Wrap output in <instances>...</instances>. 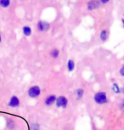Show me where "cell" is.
<instances>
[{
    "label": "cell",
    "mask_w": 124,
    "mask_h": 130,
    "mask_svg": "<svg viewBox=\"0 0 124 130\" xmlns=\"http://www.w3.org/2000/svg\"><path fill=\"white\" fill-rule=\"evenodd\" d=\"M94 100L97 105H104L109 102V99L107 97V94L103 91H99L95 93L94 96Z\"/></svg>",
    "instance_id": "obj_1"
},
{
    "label": "cell",
    "mask_w": 124,
    "mask_h": 130,
    "mask_svg": "<svg viewBox=\"0 0 124 130\" xmlns=\"http://www.w3.org/2000/svg\"><path fill=\"white\" fill-rule=\"evenodd\" d=\"M41 93H42V89H41V88L38 85L31 86L27 90L28 96L31 98V99H37V98L40 96Z\"/></svg>",
    "instance_id": "obj_2"
},
{
    "label": "cell",
    "mask_w": 124,
    "mask_h": 130,
    "mask_svg": "<svg viewBox=\"0 0 124 130\" xmlns=\"http://www.w3.org/2000/svg\"><path fill=\"white\" fill-rule=\"evenodd\" d=\"M69 100L64 95H60L57 97L56 101H55V105L57 108H61V109H65L68 106Z\"/></svg>",
    "instance_id": "obj_3"
},
{
    "label": "cell",
    "mask_w": 124,
    "mask_h": 130,
    "mask_svg": "<svg viewBox=\"0 0 124 130\" xmlns=\"http://www.w3.org/2000/svg\"><path fill=\"white\" fill-rule=\"evenodd\" d=\"M36 26H37V30L38 31H40V32H45V31H48L50 29V23H48L46 21L40 20V21H38Z\"/></svg>",
    "instance_id": "obj_4"
},
{
    "label": "cell",
    "mask_w": 124,
    "mask_h": 130,
    "mask_svg": "<svg viewBox=\"0 0 124 130\" xmlns=\"http://www.w3.org/2000/svg\"><path fill=\"white\" fill-rule=\"evenodd\" d=\"M21 105V100L19 99V97L17 95H12L9 98V102H8V106L12 109H15L18 108Z\"/></svg>",
    "instance_id": "obj_5"
},
{
    "label": "cell",
    "mask_w": 124,
    "mask_h": 130,
    "mask_svg": "<svg viewBox=\"0 0 124 130\" xmlns=\"http://www.w3.org/2000/svg\"><path fill=\"white\" fill-rule=\"evenodd\" d=\"M86 7L87 10H96V9H99V8L102 7V4L100 3V1H98V0H92V1H88L86 3Z\"/></svg>",
    "instance_id": "obj_6"
},
{
    "label": "cell",
    "mask_w": 124,
    "mask_h": 130,
    "mask_svg": "<svg viewBox=\"0 0 124 130\" xmlns=\"http://www.w3.org/2000/svg\"><path fill=\"white\" fill-rule=\"evenodd\" d=\"M57 96L55 94H49L48 96L46 97V99L44 100V104L46 106H51L52 105L55 104V101H56Z\"/></svg>",
    "instance_id": "obj_7"
},
{
    "label": "cell",
    "mask_w": 124,
    "mask_h": 130,
    "mask_svg": "<svg viewBox=\"0 0 124 130\" xmlns=\"http://www.w3.org/2000/svg\"><path fill=\"white\" fill-rule=\"evenodd\" d=\"M75 67H76V64H75V61L72 60V59H70L67 61L66 64V68H67V72H72L75 70Z\"/></svg>",
    "instance_id": "obj_8"
},
{
    "label": "cell",
    "mask_w": 124,
    "mask_h": 130,
    "mask_svg": "<svg viewBox=\"0 0 124 130\" xmlns=\"http://www.w3.org/2000/svg\"><path fill=\"white\" fill-rule=\"evenodd\" d=\"M60 50L59 48H52L50 51H49V55H50V57L51 58H53L54 60H56V59L59 58V56H60Z\"/></svg>",
    "instance_id": "obj_9"
},
{
    "label": "cell",
    "mask_w": 124,
    "mask_h": 130,
    "mask_svg": "<svg viewBox=\"0 0 124 130\" xmlns=\"http://www.w3.org/2000/svg\"><path fill=\"white\" fill-rule=\"evenodd\" d=\"M22 33L23 35L26 37V38H28V37H30L31 35V33H32V30H31V26H24L22 27Z\"/></svg>",
    "instance_id": "obj_10"
},
{
    "label": "cell",
    "mask_w": 124,
    "mask_h": 130,
    "mask_svg": "<svg viewBox=\"0 0 124 130\" xmlns=\"http://www.w3.org/2000/svg\"><path fill=\"white\" fill-rule=\"evenodd\" d=\"M109 36H110V32H109V31L106 30V29H104V30H102L101 32H100V40L102 42H106L108 40Z\"/></svg>",
    "instance_id": "obj_11"
},
{
    "label": "cell",
    "mask_w": 124,
    "mask_h": 130,
    "mask_svg": "<svg viewBox=\"0 0 124 130\" xmlns=\"http://www.w3.org/2000/svg\"><path fill=\"white\" fill-rule=\"evenodd\" d=\"M83 95H84V89H77L76 91H75V97L77 100H81L82 98H83Z\"/></svg>",
    "instance_id": "obj_12"
},
{
    "label": "cell",
    "mask_w": 124,
    "mask_h": 130,
    "mask_svg": "<svg viewBox=\"0 0 124 130\" xmlns=\"http://www.w3.org/2000/svg\"><path fill=\"white\" fill-rule=\"evenodd\" d=\"M111 89H112V91L114 92V94H121V88L119 87V85H118L117 83L114 82L112 83V85H111Z\"/></svg>",
    "instance_id": "obj_13"
},
{
    "label": "cell",
    "mask_w": 124,
    "mask_h": 130,
    "mask_svg": "<svg viewBox=\"0 0 124 130\" xmlns=\"http://www.w3.org/2000/svg\"><path fill=\"white\" fill-rule=\"evenodd\" d=\"M10 4H11L10 0H0V7H2L4 9L8 8Z\"/></svg>",
    "instance_id": "obj_14"
},
{
    "label": "cell",
    "mask_w": 124,
    "mask_h": 130,
    "mask_svg": "<svg viewBox=\"0 0 124 130\" xmlns=\"http://www.w3.org/2000/svg\"><path fill=\"white\" fill-rule=\"evenodd\" d=\"M7 127L10 130H14V127H15V123H14V122L12 119H9L8 121H7Z\"/></svg>",
    "instance_id": "obj_15"
},
{
    "label": "cell",
    "mask_w": 124,
    "mask_h": 130,
    "mask_svg": "<svg viewBox=\"0 0 124 130\" xmlns=\"http://www.w3.org/2000/svg\"><path fill=\"white\" fill-rule=\"evenodd\" d=\"M31 130H42L41 129V125L38 122H34L31 125Z\"/></svg>",
    "instance_id": "obj_16"
},
{
    "label": "cell",
    "mask_w": 124,
    "mask_h": 130,
    "mask_svg": "<svg viewBox=\"0 0 124 130\" xmlns=\"http://www.w3.org/2000/svg\"><path fill=\"white\" fill-rule=\"evenodd\" d=\"M119 75L121 76V77H124V65L119 70Z\"/></svg>",
    "instance_id": "obj_17"
},
{
    "label": "cell",
    "mask_w": 124,
    "mask_h": 130,
    "mask_svg": "<svg viewBox=\"0 0 124 130\" xmlns=\"http://www.w3.org/2000/svg\"><path fill=\"white\" fill-rule=\"evenodd\" d=\"M120 108L121 109V111H124V99L121 100V104H120Z\"/></svg>",
    "instance_id": "obj_18"
},
{
    "label": "cell",
    "mask_w": 124,
    "mask_h": 130,
    "mask_svg": "<svg viewBox=\"0 0 124 130\" xmlns=\"http://www.w3.org/2000/svg\"><path fill=\"white\" fill-rule=\"evenodd\" d=\"M100 3H101L102 5H104V4H109V3H110V1H109V0H101Z\"/></svg>",
    "instance_id": "obj_19"
},
{
    "label": "cell",
    "mask_w": 124,
    "mask_h": 130,
    "mask_svg": "<svg viewBox=\"0 0 124 130\" xmlns=\"http://www.w3.org/2000/svg\"><path fill=\"white\" fill-rule=\"evenodd\" d=\"M121 94H124V86H123L122 88H121Z\"/></svg>",
    "instance_id": "obj_20"
},
{
    "label": "cell",
    "mask_w": 124,
    "mask_h": 130,
    "mask_svg": "<svg viewBox=\"0 0 124 130\" xmlns=\"http://www.w3.org/2000/svg\"><path fill=\"white\" fill-rule=\"evenodd\" d=\"M2 43V34H1V31H0V43Z\"/></svg>",
    "instance_id": "obj_21"
},
{
    "label": "cell",
    "mask_w": 124,
    "mask_h": 130,
    "mask_svg": "<svg viewBox=\"0 0 124 130\" xmlns=\"http://www.w3.org/2000/svg\"><path fill=\"white\" fill-rule=\"evenodd\" d=\"M121 24H122V26L124 28V19H121Z\"/></svg>",
    "instance_id": "obj_22"
}]
</instances>
